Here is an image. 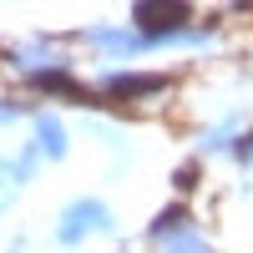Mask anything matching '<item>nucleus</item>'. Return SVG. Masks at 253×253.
I'll use <instances>...</instances> for the list:
<instances>
[{"instance_id":"1","label":"nucleus","mask_w":253,"mask_h":253,"mask_svg":"<svg viewBox=\"0 0 253 253\" xmlns=\"http://www.w3.org/2000/svg\"><path fill=\"white\" fill-rule=\"evenodd\" d=\"M96 228H107V213H101L96 203H76L71 213H66V223H61V238H81V233H96Z\"/></svg>"},{"instance_id":"2","label":"nucleus","mask_w":253,"mask_h":253,"mask_svg":"<svg viewBox=\"0 0 253 253\" xmlns=\"http://www.w3.org/2000/svg\"><path fill=\"white\" fill-rule=\"evenodd\" d=\"M182 20H187V5H167V10L142 5V10H137V26H142V31H172V26H182Z\"/></svg>"},{"instance_id":"3","label":"nucleus","mask_w":253,"mask_h":253,"mask_svg":"<svg viewBox=\"0 0 253 253\" xmlns=\"http://www.w3.org/2000/svg\"><path fill=\"white\" fill-rule=\"evenodd\" d=\"M182 223H187L182 213H167V218H157V238H167V233H172V228H182ZM172 253H203V243H198V238H177V248H172Z\"/></svg>"},{"instance_id":"4","label":"nucleus","mask_w":253,"mask_h":253,"mask_svg":"<svg viewBox=\"0 0 253 253\" xmlns=\"http://www.w3.org/2000/svg\"><path fill=\"white\" fill-rule=\"evenodd\" d=\"M152 86H162V76H112V81H107V91H126V96L152 91Z\"/></svg>"},{"instance_id":"5","label":"nucleus","mask_w":253,"mask_h":253,"mask_svg":"<svg viewBox=\"0 0 253 253\" xmlns=\"http://www.w3.org/2000/svg\"><path fill=\"white\" fill-rule=\"evenodd\" d=\"M36 147H46V157H61V152H66V137H61V126H56V122H41Z\"/></svg>"}]
</instances>
